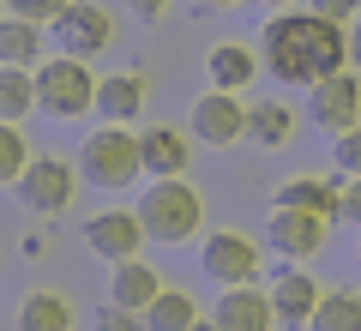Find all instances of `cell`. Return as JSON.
<instances>
[{
	"mask_svg": "<svg viewBox=\"0 0 361 331\" xmlns=\"http://www.w3.org/2000/svg\"><path fill=\"white\" fill-rule=\"evenodd\" d=\"M42 49H49V37H42V25H30V18H0V66H30L37 73L42 66Z\"/></svg>",
	"mask_w": 361,
	"mask_h": 331,
	"instance_id": "ffe728a7",
	"label": "cell"
},
{
	"mask_svg": "<svg viewBox=\"0 0 361 331\" xmlns=\"http://www.w3.org/2000/svg\"><path fill=\"white\" fill-rule=\"evenodd\" d=\"M319 301H325V289H319V277H307V271H283V277L271 283V307H277L283 325H307V319L319 313Z\"/></svg>",
	"mask_w": 361,
	"mask_h": 331,
	"instance_id": "5bb4252c",
	"label": "cell"
},
{
	"mask_svg": "<svg viewBox=\"0 0 361 331\" xmlns=\"http://www.w3.org/2000/svg\"><path fill=\"white\" fill-rule=\"evenodd\" d=\"M73 325H78V307L61 289H30L18 301V331H73Z\"/></svg>",
	"mask_w": 361,
	"mask_h": 331,
	"instance_id": "d6986e66",
	"label": "cell"
},
{
	"mask_svg": "<svg viewBox=\"0 0 361 331\" xmlns=\"http://www.w3.org/2000/svg\"><path fill=\"white\" fill-rule=\"evenodd\" d=\"M97 85L103 78L90 73V61H78V54H49V61L37 66V109H49L54 121H78L97 109Z\"/></svg>",
	"mask_w": 361,
	"mask_h": 331,
	"instance_id": "277c9868",
	"label": "cell"
},
{
	"mask_svg": "<svg viewBox=\"0 0 361 331\" xmlns=\"http://www.w3.org/2000/svg\"><path fill=\"white\" fill-rule=\"evenodd\" d=\"M247 133H253L259 145H271V151H277V145L295 139V109H289V102H259L253 121H247Z\"/></svg>",
	"mask_w": 361,
	"mask_h": 331,
	"instance_id": "cb8c5ba5",
	"label": "cell"
},
{
	"mask_svg": "<svg viewBox=\"0 0 361 331\" xmlns=\"http://www.w3.org/2000/svg\"><path fill=\"white\" fill-rule=\"evenodd\" d=\"M259 61L283 85H319L349 66V30L313 13H277L259 30Z\"/></svg>",
	"mask_w": 361,
	"mask_h": 331,
	"instance_id": "6da1fadb",
	"label": "cell"
},
{
	"mask_svg": "<svg viewBox=\"0 0 361 331\" xmlns=\"http://www.w3.org/2000/svg\"><path fill=\"white\" fill-rule=\"evenodd\" d=\"M307 13L313 18H331V25H355L361 0H307Z\"/></svg>",
	"mask_w": 361,
	"mask_h": 331,
	"instance_id": "f1b7e54d",
	"label": "cell"
},
{
	"mask_svg": "<svg viewBox=\"0 0 361 331\" xmlns=\"http://www.w3.org/2000/svg\"><path fill=\"white\" fill-rule=\"evenodd\" d=\"M37 163L30 157V139H25V127H13V121H0V187H18V175Z\"/></svg>",
	"mask_w": 361,
	"mask_h": 331,
	"instance_id": "d4e9b609",
	"label": "cell"
},
{
	"mask_svg": "<svg viewBox=\"0 0 361 331\" xmlns=\"http://www.w3.org/2000/svg\"><path fill=\"white\" fill-rule=\"evenodd\" d=\"M211 325H217V331H277L283 319H277V307H271V289L241 283V289H223V295H217Z\"/></svg>",
	"mask_w": 361,
	"mask_h": 331,
	"instance_id": "7c38bea8",
	"label": "cell"
},
{
	"mask_svg": "<svg viewBox=\"0 0 361 331\" xmlns=\"http://www.w3.org/2000/svg\"><path fill=\"white\" fill-rule=\"evenodd\" d=\"M30 109H37V73L30 66H0V121L25 127Z\"/></svg>",
	"mask_w": 361,
	"mask_h": 331,
	"instance_id": "44dd1931",
	"label": "cell"
},
{
	"mask_svg": "<svg viewBox=\"0 0 361 331\" xmlns=\"http://www.w3.org/2000/svg\"><path fill=\"white\" fill-rule=\"evenodd\" d=\"M169 6H175V0H133V13H139V18H151V25L169 13Z\"/></svg>",
	"mask_w": 361,
	"mask_h": 331,
	"instance_id": "4dcf8cb0",
	"label": "cell"
},
{
	"mask_svg": "<svg viewBox=\"0 0 361 331\" xmlns=\"http://www.w3.org/2000/svg\"><path fill=\"white\" fill-rule=\"evenodd\" d=\"M145 223H139V211H121V205H109V211H97V217H85V247L97 259H109V265H127V259H139L145 253Z\"/></svg>",
	"mask_w": 361,
	"mask_h": 331,
	"instance_id": "ba28073f",
	"label": "cell"
},
{
	"mask_svg": "<svg viewBox=\"0 0 361 331\" xmlns=\"http://www.w3.org/2000/svg\"><path fill=\"white\" fill-rule=\"evenodd\" d=\"M139 211V223H145V235L151 241H163V247H180V241H193L199 235V223H205V205H199V193L187 187V181H157V187H145V199L133 205Z\"/></svg>",
	"mask_w": 361,
	"mask_h": 331,
	"instance_id": "7a4b0ae2",
	"label": "cell"
},
{
	"mask_svg": "<svg viewBox=\"0 0 361 331\" xmlns=\"http://www.w3.org/2000/svg\"><path fill=\"white\" fill-rule=\"evenodd\" d=\"M78 163H61V157H37V163L18 175V199L30 205L37 217H61L66 205L78 199Z\"/></svg>",
	"mask_w": 361,
	"mask_h": 331,
	"instance_id": "5b68a950",
	"label": "cell"
},
{
	"mask_svg": "<svg viewBox=\"0 0 361 331\" xmlns=\"http://www.w3.org/2000/svg\"><path fill=\"white\" fill-rule=\"evenodd\" d=\"M0 18H6V0H0Z\"/></svg>",
	"mask_w": 361,
	"mask_h": 331,
	"instance_id": "d590c367",
	"label": "cell"
},
{
	"mask_svg": "<svg viewBox=\"0 0 361 331\" xmlns=\"http://www.w3.org/2000/svg\"><path fill=\"white\" fill-rule=\"evenodd\" d=\"M307 331H361V295L355 289H331L319 301V313L307 319Z\"/></svg>",
	"mask_w": 361,
	"mask_h": 331,
	"instance_id": "603a6c76",
	"label": "cell"
},
{
	"mask_svg": "<svg viewBox=\"0 0 361 331\" xmlns=\"http://www.w3.org/2000/svg\"><path fill=\"white\" fill-rule=\"evenodd\" d=\"M97 331H145V313H133V307H115V301H103V313H97Z\"/></svg>",
	"mask_w": 361,
	"mask_h": 331,
	"instance_id": "83f0119b",
	"label": "cell"
},
{
	"mask_svg": "<svg viewBox=\"0 0 361 331\" xmlns=\"http://www.w3.org/2000/svg\"><path fill=\"white\" fill-rule=\"evenodd\" d=\"M349 66H355V73H361V18H355V25H349Z\"/></svg>",
	"mask_w": 361,
	"mask_h": 331,
	"instance_id": "1f68e13d",
	"label": "cell"
},
{
	"mask_svg": "<svg viewBox=\"0 0 361 331\" xmlns=\"http://www.w3.org/2000/svg\"><path fill=\"white\" fill-rule=\"evenodd\" d=\"M307 115H313V127H325V133L361 127V73L355 66H343V73L307 85Z\"/></svg>",
	"mask_w": 361,
	"mask_h": 331,
	"instance_id": "8992f818",
	"label": "cell"
},
{
	"mask_svg": "<svg viewBox=\"0 0 361 331\" xmlns=\"http://www.w3.org/2000/svg\"><path fill=\"white\" fill-rule=\"evenodd\" d=\"M265 6H295V0H265Z\"/></svg>",
	"mask_w": 361,
	"mask_h": 331,
	"instance_id": "836d02e7",
	"label": "cell"
},
{
	"mask_svg": "<svg viewBox=\"0 0 361 331\" xmlns=\"http://www.w3.org/2000/svg\"><path fill=\"white\" fill-rule=\"evenodd\" d=\"M145 109V73H109L97 85V115L115 121V127H133Z\"/></svg>",
	"mask_w": 361,
	"mask_h": 331,
	"instance_id": "e0dca14e",
	"label": "cell"
},
{
	"mask_svg": "<svg viewBox=\"0 0 361 331\" xmlns=\"http://www.w3.org/2000/svg\"><path fill=\"white\" fill-rule=\"evenodd\" d=\"M205 73H211V90H247L259 78V54L247 42H217L205 54Z\"/></svg>",
	"mask_w": 361,
	"mask_h": 331,
	"instance_id": "ac0fdd59",
	"label": "cell"
},
{
	"mask_svg": "<svg viewBox=\"0 0 361 331\" xmlns=\"http://www.w3.org/2000/svg\"><path fill=\"white\" fill-rule=\"evenodd\" d=\"M283 211H319V217H343V181L337 175H289L277 187Z\"/></svg>",
	"mask_w": 361,
	"mask_h": 331,
	"instance_id": "4fadbf2b",
	"label": "cell"
},
{
	"mask_svg": "<svg viewBox=\"0 0 361 331\" xmlns=\"http://www.w3.org/2000/svg\"><path fill=\"white\" fill-rule=\"evenodd\" d=\"M49 42H61V54L90 61V54H103L109 42H115V18H109L103 6H90V0H73V6L49 25Z\"/></svg>",
	"mask_w": 361,
	"mask_h": 331,
	"instance_id": "9c48e42d",
	"label": "cell"
},
{
	"mask_svg": "<svg viewBox=\"0 0 361 331\" xmlns=\"http://www.w3.org/2000/svg\"><path fill=\"white\" fill-rule=\"evenodd\" d=\"M193 331H217V325H205V319H199V325H193Z\"/></svg>",
	"mask_w": 361,
	"mask_h": 331,
	"instance_id": "e575fe53",
	"label": "cell"
},
{
	"mask_svg": "<svg viewBox=\"0 0 361 331\" xmlns=\"http://www.w3.org/2000/svg\"><path fill=\"white\" fill-rule=\"evenodd\" d=\"M265 235H271V247L277 253H289V259H313L325 247V235H331V217H319V211H271V223H265Z\"/></svg>",
	"mask_w": 361,
	"mask_h": 331,
	"instance_id": "8fae6325",
	"label": "cell"
},
{
	"mask_svg": "<svg viewBox=\"0 0 361 331\" xmlns=\"http://www.w3.org/2000/svg\"><path fill=\"white\" fill-rule=\"evenodd\" d=\"M199 325V301L187 289H163L145 307V331H193Z\"/></svg>",
	"mask_w": 361,
	"mask_h": 331,
	"instance_id": "7402d4cb",
	"label": "cell"
},
{
	"mask_svg": "<svg viewBox=\"0 0 361 331\" xmlns=\"http://www.w3.org/2000/svg\"><path fill=\"white\" fill-rule=\"evenodd\" d=\"M78 175H85L90 187H133V181L145 175L139 133H133V127H115V121H103V127L85 139V151H78Z\"/></svg>",
	"mask_w": 361,
	"mask_h": 331,
	"instance_id": "3957f363",
	"label": "cell"
},
{
	"mask_svg": "<svg viewBox=\"0 0 361 331\" xmlns=\"http://www.w3.org/2000/svg\"><path fill=\"white\" fill-rule=\"evenodd\" d=\"M163 289H169V283L157 277V271L145 265V259H127V265H109V301H115V307H133V313H145V307H151Z\"/></svg>",
	"mask_w": 361,
	"mask_h": 331,
	"instance_id": "2e32d148",
	"label": "cell"
},
{
	"mask_svg": "<svg viewBox=\"0 0 361 331\" xmlns=\"http://www.w3.org/2000/svg\"><path fill=\"white\" fill-rule=\"evenodd\" d=\"M247 121H253V109L235 90H205L193 102V139H205V145H235L247 133Z\"/></svg>",
	"mask_w": 361,
	"mask_h": 331,
	"instance_id": "30bf717a",
	"label": "cell"
},
{
	"mask_svg": "<svg viewBox=\"0 0 361 331\" xmlns=\"http://www.w3.org/2000/svg\"><path fill=\"white\" fill-rule=\"evenodd\" d=\"M337 175H349V181H355L361 175V127H349V133H337Z\"/></svg>",
	"mask_w": 361,
	"mask_h": 331,
	"instance_id": "4316f807",
	"label": "cell"
},
{
	"mask_svg": "<svg viewBox=\"0 0 361 331\" xmlns=\"http://www.w3.org/2000/svg\"><path fill=\"white\" fill-rule=\"evenodd\" d=\"M205 6H241V0H205Z\"/></svg>",
	"mask_w": 361,
	"mask_h": 331,
	"instance_id": "d6a6232c",
	"label": "cell"
},
{
	"mask_svg": "<svg viewBox=\"0 0 361 331\" xmlns=\"http://www.w3.org/2000/svg\"><path fill=\"white\" fill-rule=\"evenodd\" d=\"M343 217L361 229V175H355V181H343Z\"/></svg>",
	"mask_w": 361,
	"mask_h": 331,
	"instance_id": "f546056e",
	"label": "cell"
},
{
	"mask_svg": "<svg viewBox=\"0 0 361 331\" xmlns=\"http://www.w3.org/2000/svg\"><path fill=\"white\" fill-rule=\"evenodd\" d=\"M73 0H6V13L13 18H30V25H54Z\"/></svg>",
	"mask_w": 361,
	"mask_h": 331,
	"instance_id": "484cf974",
	"label": "cell"
},
{
	"mask_svg": "<svg viewBox=\"0 0 361 331\" xmlns=\"http://www.w3.org/2000/svg\"><path fill=\"white\" fill-rule=\"evenodd\" d=\"M199 265H205L211 283L241 289V283L259 277V241L241 235V229H217V235H205V247H199Z\"/></svg>",
	"mask_w": 361,
	"mask_h": 331,
	"instance_id": "52a82bcc",
	"label": "cell"
},
{
	"mask_svg": "<svg viewBox=\"0 0 361 331\" xmlns=\"http://www.w3.org/2000/svg\"><path fill=\"white\" fill-rule=\"evenodd\" d=\"M355 265H361V247H355Z\"/></svg>",
	"mask_w": 361,
	"mask_h": 331,
	"instance_id": "8d00e7d4",
	"label": "cell"
},
{
	"mask_svg": "<svg viewBox=\"0 0 361 331\" xmlns=\"http://www.w3.org/2000/svg\"><path fill=\"white\" fill-rule=\"evenodd\" d=\"M139 151H145V175L175 181V175H187L193 145H187V133H175V127H145L139 133Z\"/></svg>",
	"mask_w": 361,
	"mask_h": 331,
	"instance_id": "9a60e30c",
	"label": "cell"
}]
</instances>
